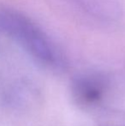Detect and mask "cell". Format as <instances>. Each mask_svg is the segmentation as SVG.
I'll use <instances>...</instances> for the list:
<instances>
[{"label":"cell","mask_w":125,"mask_h":126,"mask_svg":"<svg viewBox=\"0 0 125 126\" xmlns=\"http://www.w3.org/2000/svg\"><path fill=\"white\" fill-rule=\"evenodd\" d=\"M0 33L18 45L44 68L66 70L67 59L51 35L28 15L12 8H0Z\"/></svg>","instance_id":"cell-1"},{"label":"cell","mask_w":125,"mask_h":126,"mask_svg":"<svg viewBox=\"0 0 125 126\" xmlns=\"http://www.w3.org/2000/svg\"><path fill=\"white\" fill-rule=\"evenodd\" d=\"M112 90L111 78L105 73L88 71L78 74L70 82V95L81 110L97 112L105 107Z\"/></svg>","instance_id":"cell-2"},{"label":"cell","mask_w":125,"mask_h":126,"mask_svg":"<svg viewBox=\"0 0 125 126\" xmlns=\"http://www.w3.org/2000/svg\"><path fill=\"white\" fill-rule=\"evenodd\" d=\"M79 11L98 23L106 26L120 24L125 17L123 0H69Z\"/></svg>","instance_id":"cell-3"},{"label":"cell","mask_w":125,"mask_h":126,"mask_svg":"<svg viewBox=\"0 0 125 126\" xmlns=\"http://www.w3.org/2000/svg\"><path fill=\"white\" fill-rule=\"evenodd\" d=\"M97 126H125V109L105 106L94 113Z\"/></svg>","instance_id":"cell-4"}]
</instances>
